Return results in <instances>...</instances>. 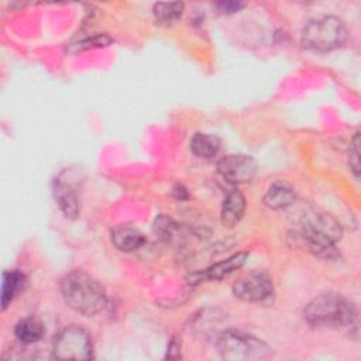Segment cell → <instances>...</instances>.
<instances>
[{
	"label": "cell",
	"instance_id": "cell-3",
	"mask_svg": "<svg viewBox=\"0 0 361 361\" xmlns=\"http://www.w3.org/2000/svg\"><path fill=\"white\" fill-rule=\"evenodd\" d=\"M343 228L340 223L330 214L316 213L302 223L299 237L307 250L319 258L334 259L338 252L334 244L341 238Z\"/></svg>",
	"mask_w": 361,
	"mask_h": 361
},
{
	"label": "cell",
	"instance_id": "cell-4",
	"mask_svg": "<svg viewBox=\"0 0 361 361\" xmlns=\"http://www.w3.org/2000/svg\"><path fill=\"white\" fill-rule=\"evenodd\" d=\"M216 348L227 361H261L272 355V348L265 341L233 329L221 330L216 336Z\"/></svg>",
	"mask_w": 361,
	"mask_h": 361
},
{
	"label": "cell",
	"instance_id": "cell-8",
	"mask_svg": "<svg viewBox=\"0 0 361 361\" xmlns=\"http://www.w3.org/2000/svg\"><path fill=\"white\" fill-rule=\"evenodd\" d=\"M258 165L257 161L244 154H230L217 162L219 173L230 183H245L254 179Z\"/></svg>",
	"mask_w": 361,
	"mask_h": 361
},
{
	"label": "cell",
	"instance_id": "cell-13",
	"mask_svg": "<svg viewBox=\"0 0 361 361\" xmlns=\"http://www.w3.org/2000/svg\"><path fill=\"white\" fill-rule=\"evenodd\" d=\"M54 196L61 209V212L68 219H76L79 214V200L72 185L62 180H55L54 183Z\"/></svg>",
	"mask_w": 361,
	"mask_h": 361
},
{
	"label": "cell",
	"instance_id": "cell-15",
	"mask_svg": "<svg viewBox=\"0 0 361 361\" xmlns=\"http://www.w3.org/2000/svg\"><path fill=\"white\" fill-rule=\"evenodd\" d=\"M25 275L17 269L6 271L1 281V309L6 310L7 306L14 300V298L24 289Z\"/></svg>",
	"mask_w": 361,
	"mask_h": 361
},
{
	"label": "cell",
	"instance_id": "cell-9",
	"mask_svg": "<svg viewBox=\"0 0 361 361\" xmlns=\"http://www.w3.org/2000/svg\"><path fill=\"white\" fill-rule=\"evenodd\" d=\"M248 258V254L241 251L237 254H233L231 257H228L227 259H223L220 262H216L204 269L196 271L193 274H190L188 276V282L192 285H197L202 282H207V281H220L224 276L230 275L231 272L240 269L245 261Z\"/></svg>",
	"mask_w": 361,
	"mask_h": 361
},
{
	"label": "cell",
	"instance_id": "cell-2",
	"mask_svg": "<svg viewBox=\"0 0 361 361\" xmlns=\"http://www.w3.org/2000/svg\"><path fill=\"white\" fill-rule=\"evenodd\" d=\"M303 316L313 327L348 330L357 323V309L344 296L326 292L313 298L305 307Z\"/></svg>",
	"mask_w": 361,
	"mask_h": 361
},
{
	"label": "cell",
	"instance_id": "cell-19",
	"mask_svg": "<svg viewBox=\"0 0 361 361\" xmlns=\"http://www.w3.org/2000/svg\"><path fill=\"white\" fill-rule=\"evenodd\" d=\"M217 310H212V314H206V310H202V316H196L195 317V327L202 330L203 333H207V331H214L216 326L224 319V317H219L217 314Z\"/></svg>",
	"mask_w": 361,
	"mask_h": 361
},
{
	"label": "cell",
	"instance_id": "cell-23",
	"mask_svg": "<svg viewBox=\"0 0 361 361\" xmlns=\"http://www.w3.org/2000/svg\"><path fill=\"white\" fill-rule=\"evenodd\" d=\"M166 358H180V343L176 341L175 338L168 345Z\"/></svg>",
	"mask_w": 361,
	"mask_h": 361
},
{
	"label": "cell",
	"instance_id": "cell-7",
	"mask_svg": "<svg viewBox=\"0 0 361 361\" xmlns=\"http://www.w3.org/2000/svg\"><path fill=\"white\" fill-rule=\"evenodd\" d=\"M233 293L243 302L265 303L274 295V282L268 272L254 269L234 282Z\"/></svg>",
	"mask_w": 361,
	"mask_h": 361
},
{
	"label": "cell",
	"instance_id": "cell-17",
	"mask_svg": "<svg viewBox=\"0 0 361 361\" xmlns=\"http://www.w3.org/2000/svg\"><path fill=\"white\" fill-rule=\"evenodd\" d=\"M14 334L23 344H34L44 336V326L34 317H25L20 320L14 327Z\"/></svg>",
	"mask_w": 361,
	"mask_h": 361
},
{
	"label": "cell",
	"instance_id": "cell-5",
	"mask_svg": "<svg viewBox=\"0 0 361 361\" xmlns=\"http://www.w3.org/2000/svg\"><path fill=\"white\" fill-rule=\"evenodd\" d=\"M347 27L336 16H320L310 20L302 30L300 42L306 49L329 52L343 45L347 39Z\"/></svg>",
	"mask_w": 361,
	"mask_h": 361
},
{
	"label": "cell",
	"instance_id": "cell-12",
	"mask_svg": "<svg viewBox=\"0 0 361 361\" xmlns=\"http://www.w3.org/2000/svg\"><path fill=\"white\" fill-rule=\"evenodd\" d=\"M295 202V190L286 180H275L264 195V203L272 210L289 207Z\"/></svg>",
	"mask_w": 361,
	"mask_h": 361
},
{
	"label": "cell",
	"instance_id": "cell-14",
	"mask_svg": "<svg viewBox=\"0 0 361 361\" xmlns=\"http://www.w3.org/2000/svg\"><path fill=\"white\" fill-rule=\"evenodd\" d=\"M190 151L199 157V158H213L217 155L221 147V141L217 135L214 134H207V133H196L190 138Z\"/></svg>",
	"mask_w": 361,
	"mask_h": 361
},
{
	"label": "cell",
	"instance_id": "cell-21",
	"mask_svg": "<svg viewBox=\"0 0 361 361\" xmlns=\"http://www.w3.org/2000/svg\"><path fill=\"white\" fill-rule=\"evenodd\" d=\"M111 42V38L107 37V35H94L89 39H85L82 42L78 44V48L79 49H83V48H89V47H104V45H109Z\"/></svg>",
	"mask_w": 361,
	"mask_h": 361
},
{
	"label": "cell",
	"instance_id": "cell-6",
	"mask_svg": "<svg viewBox=\"0 0 361 361\" xmlns=\"http://www.w3.org/2000/svg\"><path fill=\"white\" fill-rule=\"evenodd\" d=\"M52 357L58 360L93 358V343L89 333L73 324L62 329L54 340Z\"/></svg>",
	"mask_w": 361,
	"mask_h": 361
},
{
	"label": "cell",
	"instance_id": "cell-20",
	"mask_svg": "<svg viewBox=\"0 0 361 361\" xmlns=\"http://www.w3.org/2000/svg\"><path fill=\"white\" fill-rule=\"evenodd\" d=\"M360 133H357L351 141L350 145V152H348V166L351 169V172L354 173V176L358 179L360 178Z\"/></svg>",
	"mask_w": 361,
	"mask_h": 361
},
{
	"label": "cell",
	"instance_id": "cell-22",
	"mask_svg": "<svg viewBox=\"0 0 361 361\" xmlns=\"http://www.w3.org/2000/svg\"><path fill=\"white\" fill-rule=\"evenodd\" d=\"M245 4L244 3H240V1H223L219 4L220 10L223 13H227V14H231V13H235V11H240Z\"/></svg>",
	"mask_w": 361,
	"mask_h": 361
},
{
	"label": "cell",
	"instance_id": "cell-11",
	"mask_svg": "<svg viewBox=\"0 0 361 361\" xmlns=\"http://www.w3.org/2000/svg\"><path fill=\"white\" fill-rule=\"evenodd\" d=\"M111 244L124 252H131L141 248L147 238L145 235L131 226H117L110 233Z\"/></svg>",
	"mask_w": 361,
	"mask_h": 361
},
{
	"label": "cell",
	"instance_id": "cell-1",
	"mask_svg": "<svg viewBox=\"0 0 361 361\" xmlns=\"http://www.w3.org/2000/svg\"><path fill=\"white\" fill-rule=\"evenodd\" d=\"M61 295L68 307L86 317L103 313L109 305L102 283L85 271H72L61 281Z\"/></svg>",
	"mask_w": 361,
	"mask_h": 361
},
{
	"label": "cell",
	"instance_id": "cell-16",
	"mask_svg": "<svg viewBox=\"0 0 361 361\" xmlns=\"http://www.w3.org/2000/svg\"><path fill=\"white\" fill-rule=\"evenodd\" d=\"M154 233L158 238L168 244H180V241L185 238L180 224L164 214L155 217Z\"/></svg>",
	"mask_w": 361,
	"mask_h": 361
},
{
	"label": "cell",
	"instance_id": "cell-18",
	"mask_svg": "<svg viewBox=\"0 0 361 361\" xmlns=\"http://www.w3.org/2000/svg\"><path fill=\"white\" fill-rule=\"evenodd\" d=\"M183 8L185 4L180 1H159L154 4L152 14L159 24H173L182 17Z\"/></svg>",
	"mask_w": 361,
	"mask_h": 361
},
{
	"label": "cell",
	"instance_id": "cell-10",
	"mask_svg": "<svg viewBox=\"0 0 361 361\" xmlns=\"http://www.w3.org/2000/svg\"><path fill=\"white\" fill-rule=\"evenodd\" d=\"M245 197L238 189H231L221 203L220 210V220L221 224L227 228H231L240 223L245 213Z\"/></svg>",
	"mask_w": 361,
	"mask_h": 361
}]
</instances>
